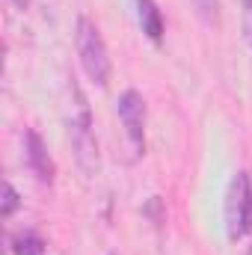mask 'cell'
Segmentation results:
<instances>
[{
  "mask_svg": "<svg viewBox=\"0 0 252 255\" xmlns=\"http://www.w3.org/2000/svg\"><path fill=\"white\" fill-rule=\"evenodd\" d=\"M74 42H77V54H80V65H83L86 77H89L95 86H101V89H104V86L110 83L113 63H110L107 45H104V39H101V30H98L86 15H80V18H77Z\"/></svg>",
  "mask_w": 252,
  "mask_h": 255,
  "instance_id": "obj_1",
  "label": "cell"
},
{
  "mask_svg": "<svg viewBox=\"0 0 252 255\" xmlns=\"http://www.w3.org/2000/svg\"><path fill=\"white\" fill-rule=\"evenodd\" d=\"M71 148H74V157L80 163V169L86 175H92L98 169V142H95V133H92V119H89V110L86 104L80 101L77 107V116H71Z\"/></svg>",
  "mask_w": 252,
  "mask_h": 255,
  "instance_id": "obj_2",
  "label": "cell"
},
{
  "mask_svg": "<svg viewBox=\"0 0 252 255\" xmlns=\"http://www.w3.org/2000/svg\"><path fill=\"white\" fill-rule=\"evenodd\" d=\"M116 110H119V119L125 125V133H127V139H130V145L136 151H142L145 148V101H142V95L136 89H125L119 95Z\"/></svg>",
  "mask_w": 252,
  "mask_h": 255,
  "instance_id": "obj_3",
  "label": "cell"
},
{
  "mask_svg": "<svg viewBox=\"0 0 252 255\" xmlns=\"http://www.w3.org/2000/svg\"><path fill=\"white\" fill-rule=\"evenodd\" d=\"M247 205H250V178H247V172H238L226 193V229H229L232 241H238L244 235Z\"/></svg>",
  "mask_w": 252,
  "mask_h": 255,
  "instance_id": "obj_4",
  "label": "cell"
},
{
  "mask_svg": "<svg viewBox=\"0 0 252 255\" xmlns=\"http://www.w3.org/2000/svg\"><path fill=\"white\" fill-rule=\"evenodd\" d=\"M24 154H27V163H30L33 175H36L42 184H51L54 175H57V166H54V157H51L45 139H42L36 130H27V136H24Z\"/></svg>",
  "mask_w": 252,
  "mask_h": 255,
  "instance_id": "obj_5",
  "label": "cell"
},
{
  "mask_svg": "<svg viewBox=\"0 0 252 255\" xmlns=\"http://www.w3.org/2000/svg\"><path fill=\"white\" fill-rule=\"evenodd\" d=\"M136 3V15H139V27L142 33L151 39V42H160L163 39V15L157 9L154 0H133Z\"/></svg>",
  "mask_w": 252,
  "mask_h": 255,
  "instance_id": "obj_6",
  "label": "cell"
},
{
  "mask_svg": "<svg viewBox=\"0 0 252 255\" xmlns=\"http://www.w3.org/2000/svg\"><path fill=\"white\" fill-rule=\"evenodd\" d=\"M12 253L15 255H45V241L33 232H21L12 241Z\"/></svg>",
  "mask_w": 252,
  "mask_h": 255,
  "instance_id": "obj_7",
  "label": "cell"
},
{
  "mask_svg": "<svg viewBox=\"0 0 252 255\" xmlns=\"http://www.w3.org/2000/svg\"><path fill=\"white\" fill-rule=\"evenodd\" d=\"M21 208V196H18V190L9 184V181H3V199H0V217L3 220H9L15 211Z\"/></svg>",
  "mask_w": 252,
  "mask_h": 255,
  "instance_id": "obj_8",
  "label": "cell"
},
{
  "mask_svg": "<svg viewBox=\"0 0 252 255\" xmlns=\"http://www.w3.org/2000/svg\"><path fill=\"white\" fill-rule=\"evenodd\" d=\"M196 3V9H199V15L211 24V21H217V9H220V3L217 0H193Z\"/></svg>",
  "mask_w": 252,
  "mask_h": 255,
  "instance_id": "obj_9",
  "label": "cell"
},
{
  "mask_svg": "<svg viewBox=\"0 0 252 255\" xmlns=\"http://www.w3.org/2000/svg\"><path fill=\"white\" fill-rule=\"evenodd\" d=\"M142 214H145V217H151L154 223H160V220H163V214H160V199H157V196H151V202L142 208Z\"/></svg>",
  "mask_w": 252,
  "mask_h": 255,
  "instance_id": "obj_10",
  "label": "cell"
},
{
  "mask_svg": "<svg viewBox=\"0 0 252 255\" xmlns=\"http://www.w3.org/2000/svg\"><path fill=\"white\" fill-rule=\"evenodd\" d=\"M252 232V193H250V205H247V220H244V235Z\"/></svg>",
  "mask_w": 252,
  "mask_h": 255,
  "instance_id": "obj_11",
  "label": "cell"
},
{
  "mask_svg": "<svg viewBox=\"0 0 252 255\" xmlns=\"http://www.w3.org/2000/svg\"><path fill=\"white\" fill-rule=\"evenodd\" d=\"M12 6H15V9H21V12H24V9H27V6H30V0H12Z\"/></svg>",
  "mask_w": 252,
  "mask_h": 255,
  "instance_id": "obj_12",
  "label": "cell"
},
{
  "mask_svg": "<svg viewBox=\"0 0 252 255\" xmlns=\"http://www.w3.org/2000/svg\"><path fill=\"white\" fill-rule=\"evenodd\" d=\"M244 6H247V9H252V0H244Z\"/></svg>",
  "mask_w": 252,
  "mask_h": 255,
  "instance_id": "obj_13",
  "label": "cell"
},
{
  "mask_svg": "<svg viewBox=\"0 0 252 255\" xmlns=\"http://www.w3.org/2000/svg\"><path fill=\"white\" fill-rule=\"evenodd\" d=\"M247 255H252V247H250V253H247Z\"/></svg>",
  "mask_w": 252,
  "mask_h": 255,
  "instance_id": "obj_14",
  "label": "cell"
}]
</instances>
